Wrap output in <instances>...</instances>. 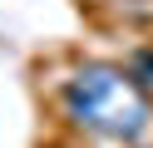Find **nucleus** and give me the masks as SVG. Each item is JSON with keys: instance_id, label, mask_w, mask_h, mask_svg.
Returning a JSON list of instances; mask_svg holds the SVG:
<instances>
[{"instance_id": "f03ea898", "label": "nucleus", "mask_w": 153, "mask_h": 148, "mask_svg": "<svg viewBox=\"0 0 153 148\" xmlns=\"http://www.w3.org/2000/svg\"><path fill=\"white\" fill-rule=\"evenodd\" d=\"M128 69H133V79H138L143 89H153V45H138L128 54Z\"/></svg>"}, {"instance_id": "f257e3e1", "label": "nucleus", "mask_w": 153, "mask_h": 148, "mask_svg": "<svg viewBox=\"0 0 153 148\" xmlns=\"http://www.w3.org/2000/svg\"><path fill=\"white\" fill-rule=\"evenodd\" d=\"M59 114L74 133L128 148H143V138L153 133V94L133 79L128 64L109 59H84L59 79Z\"/></svg>"}]
</instances>
